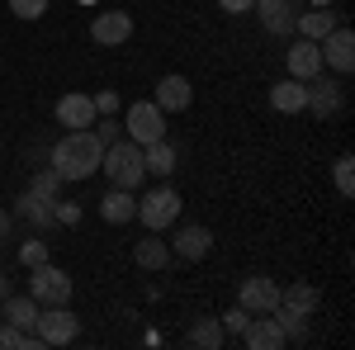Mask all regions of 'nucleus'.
Wrapping results in <instances>:
<instances>
[{"label": "nucleus", "instance_id": "obj_1", "mask_svg": "<svg viewBox=\"0 0 355 350\" xmlns=\"http://www.w3.org/2000/svg\"><path fill=\"white\" fill-rule=\"evenodd\" d=\"M100 157H105V142L95 137V128H67V133L57 137L48 166L57 170V180L81 185V180H90L100 170Z\"/></svg>", "mask_w": 355, "mask_h": 350}, {"label": "nucleus", "instance_id": "obj_2", "mask_svg": "<svg viewBox=\"0 0 355 350\" xmlns=\"http://www.w3.org/2000/svg\"><path fill=\"white\" fill-rule=\"evenodd\" d=\"M100 170L110 175V185L133 189V194H137L142 175H147V166H142V147H137L133 137H119V142H110V147H105V157H100Z\"/></svg>", "mask_w": 355, "mask_h": 350}, {"label": "nucleus", "instance_id": "obj_3", "mask_svg": "<svg viewBox=\"0 0 355 350\" xmlns=\"http://www.w3.org/2000/svg\"><path fill=\"white\" fill-rule=\"evenodd\" d=\"M33 336H38L43 346H71V341L81 336V317L71 313V303H53V308H38Z\"/></svg>", "mask_w": 355, "mask_h": 350}, {"label": "nucleus", "instance_id": "obj_4", "mask_svg": "<svg viewBox=\"0 0 355 350\" xmlns=\"http://www.w3.org/2000/svg\"><path fill=\"white\" fill-rule=\"evenodd\" d=\"M175 218H180V194H175V185H157L137 199V222L147 232H166Z\"/></svg>", "mask_w": 355, "mask_h": 350}, {"label": "nucleus", "instance_id": "obj_5", "mask_svg": "<svg viewBox=\"0 0 355 350\" xmlns=\"http://www.w3.org/2000/svg\"><path fill=\"white\" fill-rule=\"evenodd\" d=\"M38 308H53V303H71V274L67 270H57L53 261H43V265L28 270V289H24Z\"/></svg>", "mask_w": 355, "mask_h": 350}, {"label": "nucleus", "instance_id": "obj_6", "mask_svg": "<svg viewBox=\"0 0 355 350\" xmlns=\"http://www.w3.org/2000/svg\"><path fill=\"white\" fill-rule=\"evenodd\" d=\"M123 137H133L137 147H147V142L166 137V114L152 105V100H133L128 114H123Z\"/></svg>", "mask_w": 355, "mask_h": 350}, {"label": "nucleus", "instance_id": "obj_7", "mask_svg": "<svg viewBox=\"0 0 355 350\" xmlns=\"http://www.w3.org/2000/svg\"><path fill=\"white\" fill-rule=\"evenodd\" d=\"M242 346L246 350H284L289 341H284V326H279L275 313H251L242 326Z\"/></svg>", "mask_w": 355, "mask_h": 350}, {"label": "nucleus", "instance_id": "obj_8", "mask_svg": "<svg viewBox=\"0 0 355 350\" xmlns=\"http://www.w3.org/2000/svg\"><path fill=\"white\" fill-rule=\"evenodd\" d=\"M318 53H322V67H331L336 76H346V71L355 67V33L346 24H336L327 38L318 43Z\"/></svg>", "mask_w": 355, "mask_h": 350}, {"label": "nucleus", "instance_id": "obj_9", "mask_svg": "<svg viewBox=\"0 0 355 350\" xmlns=\"http://www.w3.org/2000/svg\"><path fill=\"white\" fill-rule=\"evenodd\" d=\"M90 38H95L100 48L128 43V38H133V15H128V10H100V15L90 19Z\"/></svg>", "mask_w": 355, "mask_h": 350}, {"label": "nucleus", "instance_id": "obj_10", "mask_svg": "<svg viewBox=\"0 0 355 350\" xmlns=\"http://www.w3.org/2000/svg\"><path fill=\"white\" fill-rule=\"evenodd\" d=\"M237 303H242L246 313H275V303H279V279H270V274H246L242 289H237Z\"/></svg>", "mask_w": 355, "mask_h": 350}, {"label": "nucleus", "instance_id": "obj_11", "mask_svg": "<svg viewBox=\"0 0 355 350\" xmlns=\"http://www.w3.org/2000/svg\"><path fill=\"white\" fill-rule=\"evenodd\" d=\"M166 246H171L175 261H204L214 251V232L199 227V222H185V227H175V242H166Z\"/></svg>", "mask_w": 355, "mask_h": 350}, {"label": "nucleus", "instance_id": "obj_12", "mask_svg": "<svg viewBox=\"0 0 355 350\" xmlns=\"http://www.w3.org/2000/svg\"><path fill=\"white\" fill-rule=\"evenodd\" d=\"M284 67H289V76H294V81H313L318 71H327V67H322V53H318V43H313V38H294V43H289V53H284Z\"/></svg>", "mask_w": 355, "mask_h": 350}, {"label": "nucleus", "instance_id": "obj_13", "mask_svg": "<svg viewBox=\"0 0 355 350\" xmlns=\"http://www.w3.org/2000/svg\"><path fill=\"white\" fill-rule=\"evenodd\" d=\"M53 114H57V123H62V128H95V119H100V114H95V100H90L85 90L62 95Z\"/></svg>", "mask_w": 355, "mask_h": 350}, {"label": "nucleus", "instance_id": "obj_14", "mask_svg": "<svg viewBox=\"0 0 355 350\" xmlns=\"http://www.w3.org/2000/svg\"><path fill=\"white\" fill-rule=\"evenodd\" d=\"M251 10L261 15V24H266V33H294V0H251Z\"/></svg>", "mask_w": 355, "mask_h": 350}, {"label": "nucleus", "instance_id": "obj_15", "mask_svg": "<svg viewBox=\"0 0 355 350\" xmlns=\"http://www.w3.org/2000/svg\"><path fill=\"white\" fill-rule=\"evenodd\" d=\"M341 81H322V71L308 81V109L318 114V119H331V114H341Z\"/></svg>", "mask_w": 355, "mask_h": 350}, {"label": "nucleus", "instance_id": "obj_16", "mask_svg": "<svg viewBox=\"0 0 355 350\" xmlns=\"http://www.w3.org/2000/svg\"><path fill=\"white\" fill-rule=\"evenodd\" d=\"M190 100H194V85L185 81V76H162L152 105L162 109V114H180V109H190Z\"/></svg>", "mask_w": 355, "mask_h": 350}, {"label": "nucleus", "instance_id": "obj_17", "mask_svg": "<svg viewBox=\"0 0 355 350\" xmlns=\"http://www.w3.org/2000/svg\"><path fill=\"white\" fill-rule=\"evenodd\" d=\"M341 24V15H336V5L331 10H322V5H313V10H303L299 19H294V33L299 38H313V43H322L331 28Z\"/></svg>", "mask_w": 355, "mask_h": 350}, {"label": "nucleus", "instance_id": "obj_18", "mask_svg": "<svg viewBox=\"0 0 355 350\" xmlns=\"http://www.w3.org/2000/svg\"><path fill=\"white\" fill-rule=\"evenodd\" d=\"M270 109L275 114H303L308 109V81H294V76L275 81L270 85Z\"/></svg>", "mask_w": 355, "mask_h": 350}, {"label": "nucleus", "instance_id": "obj_19", "mask_svg": "<svg viewBox=\"0 0 355 350\" xmlns=\"http://www.w3.org/2000/svg\"><path fill=\"white\" fill-rule=\"evenodd\" d=\"M100 218H105V222H114V227L133 222V218H137V194H133V189H119V185H114L110 194L100 199Z\"/></svg>", "mask_w": 355, "mask_h": 350}, {"label": "nucleus", "instance_id": "obj_20", "mask_svg": "<svg viewBox=\"0 0 355 350\" xmlns=\"http://www.w3.org/2000/svg\"><path fill=\"white\" fill-rule=\"evenodd\" d=\"M19 218L33 222V227H48V222H57V199L53 194H38V189H24L19 194Z\"/></svg>", "mask_w": 355, "mask_h": 350}, {"label": "nucleus", "instance_id": "obj_21", "mask_svg": "<svg viewBox=\"0 0 355 350\" xmlns=\"http://www.w3.org/2000/svg\"><path fill=\"white\" fill-rule=\"evenodd\" d=\"M142 166H147V175H175V147L166 142V137H157V142H147L142 147Z\"/></svg>", "mask_w": 355, "mask_h": 350}, {"label": "nucleus", "instance_id": "obj_22", "mask_svg": "<svg viewBox=\"0 0 355 350\" xmlns=\"http://www.w3.org/2000/svg\"><path fill=\"white\" fill-rule=\"evenodd\" d=\"M0 313H5V322H10V326H24V331H33V322H38V303H33L28 294L0 298Z\"/></svg>", "mask_w": 355, "mask_h": 350}, {"label": "nucleus", "instance_id": "obj_23", "mask_svg": "<svg viewBox=\"0 0 355 350\" xmlns=\"http://www.w3.org/2000/svg\"><path fill=\"white\" fill-rule=\"evenodd\" d=\"M133 261L142 270H166V265H171V246H166L157 232H147V237L133 246Z\"/></svg>", "mask_w": 355, "mask_h": 350}, {"label": "nucleus", "instance_id": "obj_24", "mask_svg": "<svg viewBox=\"0 0 355 350\" xmlns=\"http://www.w3.org/2000/svg\"><path fill=\"white\" fill-rule=\"evenodd\" d=\"M185 341H190V346H199V350H218L223 341H227V331H223L218 317H199V322L185 331Z\"/></svg>", "mask_w": 355, "mask_h": 350}, {"label": "nucleus", "instance_id": "obj_25", "mask_svg": "<svg viewBox=\"0 0 355 350\" xmlns=\"http://www.w3.org/2000/svg\"><path fill=\"white\" fill-rule=\"evenodd\" d=\"M0 350H43V341L33 331H24V326L0 322Z\"/></svg>", "mask_w": 355, "mask_h": 350}, {"label": "nucleus", "instance_id": "obj_26", "mask_svg": "<svg viewBox=\"0 0 355 350\" xmlns=\"http://www.w3.org/2000/svg\"><path fill=\"white\" fill-rule=\"evenodd\" d=\"M331 175H336V189H341V199H351V194H355V157H351V152H341V157H336Z\"/></svg>", "mask_w": 355, "mask_h": 350}, {"label": "nucleus", "instance_id": "obj_27", "mask_svg": "<svg viewBox=\"0 0 355 350\" xmlns=\"http://www.w3.org/2000/svg\"><path fill=\"white\" fill-rule=\"evenodd\" d=\"M10 15H19V19H43L48 15V0H10Z\"/></svg>", "mask_w": 355, "mask_h": 350}, {"label": "nucleus", "instance_id": "obj_28", "mask_svg": "<svg viewBox=\"0 0 355 350\" xmlns=\"http://www.w3.org/2000/svg\"><path fill=\"white\" fill-rule=\"evenodd\" d=\"M43 261H53V256H48V242H24V246H19V265H24V270L43 265Z\"/></svg>", "mask_w": 355, "mask_h": 350}, {"label": "nucleus", "instance_id": "obj_29", "mask_svg": "<svg viewBox=\"0 0 355 350\" xmlns=\"http://www.w3.org/2000/svg\"><path fill=\"white\" fill-rule=\"evenodd\" d=\"M246 317H251V313H246L242 303H232V308H227V313H223L218 322H223V331H227V336H242V326H246Z\"/></svg>", "mask_w": 355, "mask_h": 350}, {"label": "nucleus", "instance_id": "obj_30", "mask_svg": "<svg viewBox=\"0 0 355 350\" xmlns=\"http://www.w3.org/2000/svg\"><path fill=\"white\" fill-rule=\"evenodd\" d=\"M95 123H100V128H95V137H100V142H105V147H110V142H119V133H123V123H119V119H114V114H100V119H95Z\"/></svg>", "mask_w": 355, "mask_h": 350}, {"label": "nucleus", "instance_id": "obj_31", "mask_svg": "<svg viewBox=\"0 0 355 350\" xmlns=\"http://www.w3.org/2000/svg\"><path fill=\"white\" fill-rule=\"evenodd\" d=\"M57 185H62V180H57L53 166H48V170H38V175L28 180V189H38V194H53V199H57Z\"/></svg>", "mask_w": 355, "mask_h": 350}, {"label": "nucleus", "instance_id": "obj_32", "mask_svg": "<svg viewBox=\"0 0 355 350\" xmlns=\"http://www.w3.org/2000/svg\"><path fill=\"white\" fill-rule=\"evenodd\" d=\"M95 100V114H119L123 100H119V90H100V95H90Z\"/></svg>", "mask_w": 355, "mask_h": 350}, {"label": "nucleus", "instance_id": "obj_33", "mask_svg": "<svg viewBox=\"0 0 355 350\" xmlns=\"http://www.w3.org/2000/svg\"><path fill=\"white\" fill-rule=\"evenodd\" d=\"M57 222L76 227V222H81V204H57Z\"/></svg>", "mask_w": 355, "mask_h": 350}, {"label": "nucleus", "instance_id": "obj_34", "mask_svg": "<svg viewBox=\"0 0 355 350\" xmlns=\"http://www.w3.org/2000/svg\"><path fill=\"white\" fill-rule=\"evenodd\" d=\"M218 10H223V15H246L251 0H218Z\"/></svg>", "mask_w": 355, "mask_h": 350}, {"label": "nucleus", "instance_id": "obj_35", "mask_svg": "<svg viewBox=\"0 0 355 350\" xmlns=\"http://www.w3.org/2000/svg\"><path fill=\"white\" fill-rule=\"evenodd\" d=\"M0 298H10V274H0Z\"/></svg>", "mask_w": 355, "mask_h": 350}, {"label": "nucleus", "instance_id": "obj_36", "mask_svg": "<svg viewBox=\"0 0 355 350\" xmlns=\"http://www.w3.org/2000/svg\"><path fill=\"white\" fill-rule=\"evenodd\" d=\"M5 232H10V213L0 209V237H5Z\"/></svg>", "mask_w": 355, "mask_h": 350}, {"label": "nucleus", "instance_id": "obj_37", "mask_svg": "<svg viewBox=\"0 0 355 350\" xmlns=\"http://www.w3.org/2000/svg\"><path fill=\"white\" fill-rule=\"evenodd\" d=\"M313 5H322V10H331V5H336V0H313Z\"/></svg>", "mask_w": 355, "mask_h": 350}, {"label": "nucleus", "instance_id": "obj_38", "mask_svg": "<svg viewBox=\"0 0 355 350\" xmlns=\"http://www.w3.org/2000/svg\"><path fill=\"white\" fill-rule=\"evenodd\" d=\"M0 322H5V313H0Z\"/></svg>", "mask_w": 355, "mask_h": 350}, {"label": "nucleus", "instance_id": "obj_39", "mask_svg": "<svg viewBox=\"0 0 355 350\" xmlns=\"http://www.w3.org/2000/svg\"><path fill=\"white\" fill-rule=\"evenodd\" d=\"M81 5H90V0H81Z\"/></svg>", "mask_w": 355, "mask_h": 350}]
</instances>
